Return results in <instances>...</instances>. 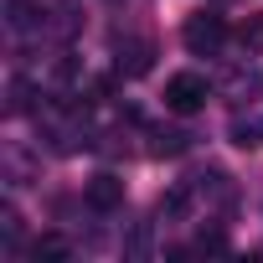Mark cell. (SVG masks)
Masks as SVG:
<instances>
[{"mask_svg": "<svg viewBox=\"0 0 263 263\" xmlns=\"http://www.w3.org/2000/svg\"><path fill=\"white\" fill-rule=\"evenodd\" d=\"M181 42H186V52H196V57H217L222 42H227V21H222L217 11H196V16H186Z\"/></svg>", "mask_w": 263, "mask_h": 263, "instance_id": "obj_1", "label": "cell"}, {"mask_svg": "<svg viewBox=\"0 0 263 263\" xmlns=\"http://www.w3.org/2000/svg\"><path fill=\"white\" fill-rule=\"evenodd\" d=\"M206 98H212V83H206L201 72H176V78H165V108H171V114L191 119V114L206 108Z\"/></svg>", "mask_w": 263, "mask_h": 263, "instance_id": "obj_2", "label": "cell"}, {"mask_svg": "<svg viewBox=\"0 0 263 263\" xmlns=\"http://www.w3.org/2000/svg\"><path fill=\"white\" fill-rule=\"evenodd\" d=\"M155 67V42L150 36H114V72L119 78H145Z\"/></svg>", "mask_w": 263, "mask_h": 263, "instance_id": "obj_3", "label": "cell"}, {"mask_svg": "<svg viewBox=\"0 0 263 263\" xmlns=\"http://www.w3.org/2000/svg\"><path fill=\"white\" fill-rule=\"evenodd\" d=\"M191 196H201L206 206H232V196H237V186H232V176L227 171H217V165H206V171H196L191 181Z\"/></svg>", "mask_w": 263, "mask_h": 263, "instance_id": "obj_4", "label": "cell"}, {"mask_svg": "<svg viewBox=\"0 0 263 263\" xmlns=\"http://www.w3.org/2000/svg\"><path fill=\"white\" fill-rule=\"evenodd\" d=\"M83 201H88L93 212H119V206H124V181H119L114 171H98V176L83 186Z\"/></svg>", "mask_w": 263, "mask_h": 263, "instance_id": "obj_5", "label": "cell"}, {"mask_svg": "<svg viewBox=\"0 0 263 263\" xmlns=\"http://www.w3.org/2000/svg\"><path fill=\"white\" fill-rule=\"evenodd\" d=\"M191 140H196L191 129H165V124H160V129H150V155H155V160H176V155L191 150Z\"/></svg>", "mask_w": 263, "mask_h": 263, "instance_id": "obj_6", "label": "cell"}, {"mask_svg": "<svg viewBox=\"0 0 263 263\" xmlns=\"http://www.w3.org/2000/svg\"><path fill=\"white\" fill-rule=\"evenodd\" d=\"M31 108H36V88H31V78H21V72H16V78L6 83V114H11V119H21V114H31Z\"/></svg>", "mask_w": 263, "mask_h": 263, "instance_id": "obj_7", "label": "cell"}, {"mask_svg": "<svg viewBox=\"0 0 263 263\" xmlns=\"http://www.w3.org/2000/svg\"><path fill=\"white\" fill-rule=\"evenodd\" d=\"M186 206H191V186H176V191H165V196H160V206H155V212H160L165 222H181V217H186Z\"/></svg>", "mask_w": 263, "mask_h": 263, "instance_id": "obj_8", "label": "cell"}, {"mask_svg": "<svg viewBox=\"0 0 263 263\" xmlns=\"http://www.w3.org/2000/svg\"><path fill=\"white\" fill-rule=\"evenodd\" d=\"M31 258H72V242H67L62 232H42V237L31 242Z\"/></svg>", "mask_w": 263, "mask_h": 263, "instance_id": "obj_9", "label": "cell"}, {"mask_svg": "<svg viewBox=\"0 0 263 263\" xmlns=\"http://www.w3.org/2000/svg\"><path fill=\"white\" fill-rule=\"evenodd\" d=\"M237 47H242L248 57H263V16H248V21L237 26Z\"/></svg>", "mask_w": 263, "mask_h": 263, "instance_id": "obj_10", "label": "cell"}, {"mask_svg": "<svg viewBox=\"0 0 263 263\" xmlns=\"http://www.w3.org/2000/svg\"><path fill=\"white\" fill-rule=\"evenodd\" d=\"M0 237H6V242H11V248H16V242H21V212H16V206H11V201H6V206H0Z\"/></svg>", "mask_w": 263, "mask_h": 263, "instance_id": "obj_11", "label": "cell"}, {"mask_svg": "<svg viewBox=\"0 0 263 263\" xmlns=\"http://www.w3.org/2000/svg\"><path fill=\"white\" fill-rule=\"evenodd\" d=\"M6 171H11V186H26V176H31V165H26L21 150H6Z\"/></svg>", "mask_w": 263, "mask_h": 263, "instance_id": "obj_12", "label": "cell"}, {"mask_svg": "<svg viewBox=\"0 0 263 263\" xmlns=\"http://www.w3.org/2000/svg\"><path fill=\"white\" fill-rule=\"evenodd\" d=\"M196 253H227V232H217V227L201 232V237H196Z\"/></svg>", "mask_w": 263, "mask_h": 263, "instance_id": "obj_13", "label": "cell"}, {"mask_svg": "<svg viewBox=\"0 0 263 263\" xmlns=\"http://www.w3.org/2000/svg\"><path fill=\"white\" fill-rule=\"evenodd\" d=\"M258 135H263V119H258Z\"/></svg>", "mask_w": 263, "mask_h": 263, "instance_id": "obj_14", "label": "cell"}]
</instances>
